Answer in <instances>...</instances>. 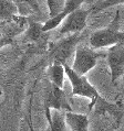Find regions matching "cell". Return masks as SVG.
I'll return each instance as SVG.
<instances>
[{"mask_svg": "<svg viewBox=\"0 0 124 131\" xmlns=\"http://www.w3.org/2000/svg\"><path fill=\"white\" fill-rule=\"evenodd\" d=\"M48 77L50 79V83L52 85L59 87V88H63L64 85V76H65V72H64V67L62 64H56L52 63L48 67Z\"/></svg>", "mask_w": 124, "mask_h": 131, "instance_id": "10", "label": "cell"}, {"mask_svg": "<svg viewBox=\"0 0 124 131\" xmlns=\"http://www.w3.org/2000/svg\"><path fill=\"white\" fill-rule=\"evenodd\" d=\"M68 131H89V117L84 114H76L73 111L64 112Z\"/></svg>", "mask_w": 124, "mask_h": 131, "instance_id": "9", "label": "cell"}, {"mask_svg": "<svg viewBox=\"0 0 124 131\" xmlns=\"http://www.w3.org/2000/svg\"><path fill=\"white\" fill-rule=\"evenodd\" d=\"M91 13V9L79 8L70 13L62 21L59 29V34H78L82 32L86 27L87 17Z\"/></svg>", "mask_w": 124, "mask_h": 131, "instance_id": "5", "label": "cell"}, {"mask_svg": "<svg viewBox=\"0 0 124 131\" xmlns=\"http://www.w3.org/2000/svg\"><path fill=\"white\" fill-rule=\"evenodd\" d=\"M18 13V7L12 0H0V20L14 19Z\"/></svg>", "mask_w": 124, "mask_h": 131, "instance_id": "12", "label": "cell"}, {"mask_svg": "<svg viewBox=\"0 0 124 131\" xmlns=\"http://www.w3.org/2000/svg\"><path fill=\"white\" fill-rule=\"evenodd\" d=\"M105 57L111 73V82L115 84L124 76V42L111 46Z\"/></svg>", "mask_w": 124, "mask_h": 131, "instance_id": "6", "label": "cell"}, {"mask_svg": "<svg viewBox=\"0 0 124 131\" xmlns=\"http://www.w3.org/2000/svg\"><path fill=\"white\" fill-rule=\"evenodd\" d=\"M87 1H91V0H65L61 12L58 13L56 17L49 18V19L42 24V27H41L42 32H48V31H51V30H53V29L58 28L69 14L75 11L76 9H79L83 3L87 2Z\"/></svg>", "mask_w": 124, "mask_h": 131, "instance_id": "8", "label": "cell"}, {"mask_svg": "<svg viewBox=\"0 0 124 131\" xmlns=\"http://www.w3.org/2000/svg\"><path fill=\"white\" fill-rule=\"evenodd\" d=\"M120 10H116L115 16L109 25L95 30L90 36V45L92 49H103L124 42V31L120 30Z\"/></svg>", "mask_w": 124, "mask_h": 131, "instance_id": "1", "label": "cell"}, {"mask_svg": "<svg viewBox=\"0 0 124 131\" xmlns=\"http://www.w3.org/2000/svg\"><path fill=\"white\" fill-rule=\"evenodd\" d=\"M20 1L24 2L29 8L32 9L34 12H40L41 9H40V5H39V1L38 0H20Z\"/></svg>", "mask_w": 124, "mask_h": 131, "instance_id": "15", "label": "cell"}, {"mask_svg": "<svg viewBox=\"0 0 124 131\" xmlns=\"http://www.w3.org/2000/svg\"><path fill=\"white\" fill-rule=\"evenodd\" d=\"M46 1H47V6H48V10H49V17L52 18L61 12L65 0H46Z\"/></svg>", "mask_w": 124, "mask_h": 131, "instance_id": "14", "label": "cell"}, {"mask_svg": "<svg viewBox=\"0 0 124 131\" xmlns=\"http://www.w3.org/2000/svg\"><path fill=\"white\" fill-rule=\"evenodd\" d=\"M82 36L78 34H72L69 38L58 42L53 46V50L51 51V56H52L53 63L56 64H67V61L70 59L71 55L75 51L79 42L81 41Z\"/></svg>", "mask_w": 124, "mask_h": 131, "instance_id": "7", "label": "cell"}, {"mask_svg": "<svg viewBox=\"0 0 124 131\" xmlns=\"http://www.w3.org/2000/svg\"><path fill=\"white\" fill-rule=\"evenodd\" d=\"M45 109L47 119L50 117L51 110H60V111H72V108L68 101L67 95H65L63 88L49 84V86L46 89L45 96Z\"/></svg>", "mask_w": 124, "mask_h": 131, "instance_id": "4", "label": "cell"}, {"mask_svg": "<svg viewBox=\"0 0 124 131\" xmlns=\"http://www.w3.org/2000/svg\"><path fill=\"white\" fill-rule=\"evenodd\" d=\"M65 76L69 78V81L71 83L72 86V96H80V97H85L90 99V106L89 110L93 108V106H95L98 101L104 103V99L101 97L99 92L96 90V88L94 87L92 84L89 82L85 76L78 75L76 73L73 72V70L71 68V66H69L68 64H63Z\"/></svg>", "mask_w": 124, "mask_h": 131, "instance_id": "2", "label": "cell"}, {"mask_svg": "<svg viewBox=\"0 0 124 131\" xmlns=\"http://www.w3.org/2000/svg\"><path fill=\"white\" fill-rule=\"evenodd\" d=\"M49 131H68V127L65 123L64 111L51 110L50 117L48 118Z\"/></svg>", "mask_w": 124, "mask_h": 131, "instance_id": "11", "label": "cell"}, {"mask_svg": "<svg viewBox=\"0 0 124 131\" xmlns=\"http://www.w3.org/2000/svg\"><path fill=\"white\" fill-rule=\"evenodd\" d=\"M105 55L107 53L95 52L86 45H78L74 51V61L71 68L78 75L85 76V74L95 67L99 59L105 57Z\"/></svg>", "mask_w": 124, "mask_h": 131, "instance_id": "3", "label": "cell"}, {"mask_svg": "<svg viewBox=\"0 0 124 131\" xmlns=\"http://www.w3.org/2000/svg\"><path fill=\"white\" fill-rule=\"evenodd\" d=\"M118 5H124V0H100L99 2H96L91 8V12L98 13V12H101L105 9L110 8V7H114Z\"/></svg>", "mask_w": 124, "mask_h": 131, "instance_id": "13", "label": "cell"}]
</instances>
